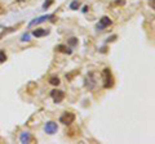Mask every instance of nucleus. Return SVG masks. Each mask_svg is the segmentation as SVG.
Instances as JSON below:
<instances>
[{
	"instance_id": "f257e3e1",
	"label": "nucleus",
	"mask_w": 155,
	"mask_h": 144,
	"mask_svg": "<svg viewBox=\"0 0 155 144\" xmlns=\"http://www.w3.org/2000/svg\"><path fill=\"white\" fill-rule=\"evenodd\" d=\"M102 77H103V88H106V89L111 88L112 84H114V79H112V76H111L110 69L105 68L102 72Z\"/></svg>"
},
{
	"instance_id": "f03ea898",
	"label": "nucleus",
	"mask_w": 155,
	"mask_h": 144,
	"mask_svg": "<svg viewBox=\"0 0 155 144\" xmlns=\"http://www.w3.org/2000/svg\"><path fill=\"white\" fill-rule=\"evenodd\" d=\"M54 18V15L53 14H46V15H41V17H38V18H35L32 19L30 23H29V27H32L35 25H40V23L43 22H45V21H48V19H52Z\"/></svg>"
},
{
	"instance_id": "7ed1b4c3",
	"label": "nucleus",
	"mask_w": 155,
	"mask_h": 144,
	"mask_svg": "<svg viewBox=\"0 0 155 144\" xmlns=\"http://www.w3.org/2000/svg\"><path fill=\"white\" fill-rule=\"evenodd\" d=\"M74 120H75V115L71 113V112H65V113L60 117V121L62 124H65V125H70V124H72Z\"/></svg>"
},
{
	"instance_id": "20e7f679",
	"label": "nucleus",
	"mask_w": 155,
	"mask_h": 144,
	"mask_svg": "<svg viewBox=\"0 0 155 144\" xmlns=\"http://www.w3.org/2000/svg\"><path fill=\"white\" fill-rule=\"evenodd\" d=\"M50 96L53 98V100L56 103H61L62 100H63L65 98V93L62 90H52V93H50Z\"/></svg>"
},
{
	"instance_id": "39448f33",
	"label": "nucleus",
	"mask_w": 155,
	"mask_h": 144,
	"mask_svg": "<svg viewBox=\"0 0 155 144\" xmlns=\"http://www.w3.org/2000/svg\"><path fill=\"white\" fill-rule=\"evenodd\" d=\"M57 124L56 122H53V121H49V122H46L45 124V126H44V130H45V133L46 134H54L57 131Z\"/></svg>"
},
{
	"instance_id": "423d86ee",
	"label": "nucleus",
	"mask_w": 155,
	"mask_h": 144,
	"mask_svg": "<svg viewBox=\"0 0 155 144\" xmlns=\"http://www.w3.org/2000/svg\"><path fill=\"white\" fill-rule=\"evenodd\" d=\"M111 25V19L108 18V17H102L100 19V23L97 25V30H103V29H106V27H108Z\"/></svg>"
},
{
	"instance_id": "0eeeda50",
	"label": "nucleus",
	"mask_w": 155,
	"mask_h": 144,
	"mask_svg": "<svg viewBox=\"0 0 155 144\" xmlns=\"http://www.w3.org/2000/svg\"><path fill=\"white\" fill-rule=\"evenodd\" d=\"M93 77H94V73H89V75L87 76V79H85V81H87L85 85H87V88L89 89V90H92V89L96 86V81Z\"/></svg>"
},
{
	"instance_id": "6e6552de",
	"label": "nucleus",
	"mask_w": 155,
	"mask_h": 144,
	"mask_svg": "<svg viewBox=\"0 0 155 144\" xmlns=\"http://www.w3.org/2000/svg\"><path fill=\"white\" fill-rule=\"evenodd\" d=\"M48 34H49V30H45V29H36L32 32L35 37H43V36H46Z\"/></svg>"
},
{
	"instance_id": "1a4fd4ad",
	"label": "nucleus",
	"mask_w": 155,
	"mask_h": 144,
	"mask_svg": "<svg viewBox=\"0 0 155 144\" xmlns=\"http://www.w3.org/2000/svg\"><path fill=\"white\" fill-rule=\"evenodd\" d=\"M19 140H21V143H30V140H31V135H30V133H27V131L22 133L21 137H19Z\"/></svg>"
},
{
	"instance_id": "9d476101",
	"label": "nucleus",
	"mask_w": 155,
	"mask_h": 144,
	"mask_svg": "<svg viewBox=\"0 0 155 144\" xmlns=\"http://www.w3.org/2000/svg\"><path fill=\"white\" fill-rule=\"evenodd\" d=\"M56 49H57V50H60V52H62V53L71 54V49L67 48L66 45H57V48H56Z\"/></svg>"
},
{
	"instance_id": "9b49d317",
	"label": "nucleus",
	"mask_w": 155,
	"mask_h": 144,
	"mask_svg": "<svg viewBox=\"0 0 155 144\" xmlns=\"http://www.w3.org/2000/svg\"><path fill=\"white\" fill-rule=\"evenodd\" d=\"M79 1L78 0H74V1H71V4H70V9H72V10H76L78 8H79Z\"/></svg>"
},
{
	"instance_id": "f8f14e48",
	"label": "nucleus",
	"mask_w": 155,
	"mask_h": 144,
	"mask_svg": "<svg viewBox=\"0 0 155 144\" xmlns=\"http://www.w3.org/2000/svg\"><path fill=\"white\" fill-rule=\"evenodd\" d=\"M49 83L52 85H58L60 84V79H58V77H52V79L49 80Z\"/></svg>"
},
{
	"instance_id": "ddd939ff",
	"label": "nucleus",
	"mask_w": 155,
	"mask_h": 144,
	"mask_svg": "<svg viewBox=\"0 0 155 144\" xmlns=\"http://www.w3.org/2000/svg\"><path fill=\"white\" fill-rule=\"evenodd\" d=\"M7 61V56L4 52H0V62H5Z\"/></svg>"
},
{
	"instance_id": "4468645a",
	"label": "nucleus",
	"mask_w": 155,
	"mask_h": 144,
	"mask_svg": "<svg viewBox=\"0 0 155 144\" xmlns=\"http://www.w3.org/2000/svg\"><path fill=\"white\" fill-rule=\"evenodd\" d=\"M69 42H70V44H71L72 46H75V45L78 44V39H75V37H71V39H70V40H69Z\"/></svg>"
},
{
	"instance_id": "2eb2a0df",
	"label": "nucleus",
	"mask_w": 155,
	"mask_h": 144,
	"mask_svg": "<svg viewBox=\"0 0 155 144\" xmlns=\"http://www.w3.org/2000/svg\"><path fill=\"white\" fill-rule=\"evenodd\" d=\"M21 40H22V41H29V40H30V35H29V34H25V35L22 36Z\"/></svg>"
},
{
	"instance_id": "dca6fc26",
	"label": "nucleus",
	"mask_w": 155,
	"mask_h": 144,
	"mask_svg": "<svg viewBox=\"0 0 155 144\" xmlns=\"http://www.w3.org/2000/svg\"><path fill=\"white\" fill-rule=\"evenodd\" d=\"M53 3V0H48V1H45L44 4H43V8H48L49 5H50V4H52Z\"/></svg>"
},
{
	"instance_id": "f3484780",
	"label": "nucleus",
	"mask_w": 155,
	"mask_h": 144,
	"mask_svg": "<svg viewBox=\"0 0 155 144\" xmlns=\"http://www.w3.org/2000/svg\"><path fill=\"white\" fill-rule=\"evenodd\" d=\"M150 4H151V9H154V0H150L149 1Z\"/></svg>"
},
{
	"instance_id": "a211bd4d",
	"label": "nucleus",
	"mask_w": 155,
	"mask_h": 144,
	"mask_svg": "<svg viewBox=\"0 0 155 144\" xmlns=\"http://www.w3.org/2000/svg\"><path fill=\"white\" fill-rule=\"evenodd\" d=\"M114 39H115V36H111L110 39H107V40H108V41H114Z\"/></svg>"
}]
</instances>
